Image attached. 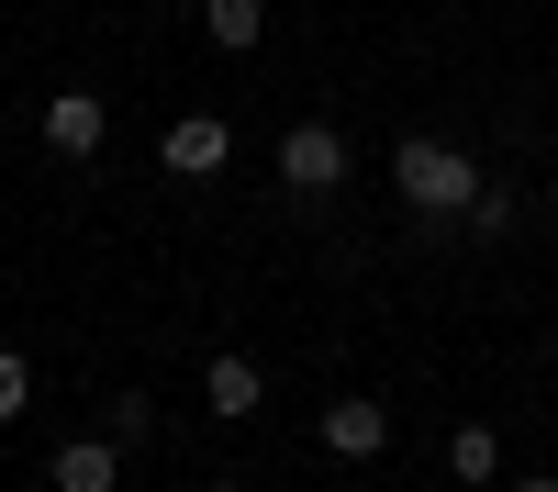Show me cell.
<instances>
[{"label":"cell","mask_w":558,"mask_h":492,"mask_svg":"<svg viewBox=\"0 0 558 492\" xmlns=\"http://www.w3.org/2000/svg\"><path fill=\"white\" fill-rule=\"evenodd\" d=\"M202 403H213V415H257V403H268V370L235 358V347H213V358H202Z\"/></svg>","instance_id":"8992f818"},{"label":"cell","mask_w":558,"mask_h":492,"mask_svg":"<svg viewBox=\"0 0 558 492\" xmlns=\"http://www.w3.org/2000/svg\"><path fill=\"white\" fill-rule=\"evenodd\" d=\"M45 481H57V492H112L123 481V447L112 436H68L57 459H45Z\"/></svg>","instance_id":"52a82bcc"},{"label":"cell","mask_w":558,"mask_h":492,"mask_svg":"<svg viewBox=\"0 0 558 492\" xmlns=\"http://www.w3.org/2000/svg\"><path fill=\"white\" fill-rule=\"evenodd\" d=\"M202 492H246V481H202Z\"/></svg>","instance_id":"5bb4252c"},{"label":"cell","mask_w":558,"mask_h":492,"mask_svg":"<svg viewBox=\"0 0 558 492\" xmlns=\"http://www.w3.org/2000/svg\"><path fill=\"white\" fill-rule=\"evenodd\" d=\"M347 134L336 123H291L279 134V191H302V202H324V191H347Z\"/></svg>","instance_id":"7a4b0ae2"},{"label":"cell","mask_w":558,"mask_h":492,"mask_svg":"<svg viewBox=\"0 0 558 492\" xmlns=\"http://www.w3.org/2000/svg\"><path fill=\"white\" fill-rule=\"evenodd\" d=\"M202 34L223 45V57H257L268 45V0H202Z\"/></svg>","instance_id":"ba28073f"},{"label":"cell","mask_w":558,"mask_h":492,"mask_svg":"<svg viewBox=\"0 0 558 492\" xmlns=\"http://www.w3.org/2000/svg\"><path fill=\"white\" fill-rule=\"evenodd\" d=\"M157 168L168 179H223V168H235V123H223V112H179L157 134Z\"/></svg>","instance_id":"3957f363"},{"label":"cell","mask_w":558,"mask_h":492,"mask_svg":"<svg viewBox=\"0 0 558 492\" xmlns=\"http://www.w3.org/2000/svg\"><path fill=\"white\" fill-rule=\"evenodd\" d=\"M23 403H34V370H23V347H0V425H12Z\"/></svg>","instance_id":"8fae6325"},{"label":"cell","mask_w":558,"mask_h":492,"mask_svg":"<svg viewBox=\"0 0 558 492\" xmlns=\"http://www.w3.org/2000/svg\"><path fill=\"white\" fill-rule=\"evenodd\" d=\"M101 134H112L101 89H57V101H45V146H57V157H101Z\"/></svg>","instance_id":"277c9868"},{"label":"cell","mask_w":558,"mask_h":492,"mask_svg":"<svg viewBox=\"0 0 558 492\" xmlns=\"http://www.w3.org/2000/svg\"><path fill=\"white\" fill-rule=\"evenodd\" d=\"M391 191L413 213H470L481 168H470V146H447V134H402V146H391Z\"/></svg>","instance_id":"6da1fadb"},{"label":"cell","mask_w":558,"mask_h":492,"mask_svg":"<svg viewBox=\"0 0 558 492\" xmlns=\"http://www.w3.org/2000/svg\"><path fill=\"white\" fill-rule=\"evenodd\" d=\"M514 492H558V470H525V481H514Z\"/></svg>","instance_id":"4fadbf2b"},{"label":"cell","mask_w":558,"mask_h":492,"mask_svg":"<svg viewBox=\"0 0 558 492\" xmlns=\"http://www.w3.org/2000/svg\"><path fill=\"white\" fill-rule=\"evenodd\" d=\"M502 224H514V191H502V179H481V202H470V236H502Z\"/></svg>","instance_id":"7c38bea8"},{"label":"cell","mask_w":558,"mask_h":492,"mask_svg":"<svg viewBox=\"0 0 558 492\" xmlns=\"http://www.w3.org/2000/svg\"><path fill=\"white\" fill-rule=\"evenodd\" d=\"M324 447H336V459H380L391 447V403H368V392L324 403Z\"/></svg>","instance_id":"5b68a950"},{"label":"cell","mask_w":558,"mask_h":492,"mask_svg":"<svg viewBox=\"0 0 558 492\" xmlns=\"http://www.w3.org/2000/svg\"><path fill=\"white\" fill-rule=\"evenodd\" d=\"M146 425H157V403H146V392H112V425H101V436H112V447H146Z\"/></svg>","instance_id":"30bf717a"},{"label":"cell","mask_w":558,"mask_h":492,"mask_svg":"<svg viewBox=\"0 0 558 492\" xmlns=\"http://www.w3.org/2000/svg\"><path fill=\"white\" fill-rule=\"evenodd\" d=\"M447 470L470 481V492H481V481H502V436H492V425H458V436H447Z\"/></svg>","instance_id":"9c48e42d"}]
</instances>
